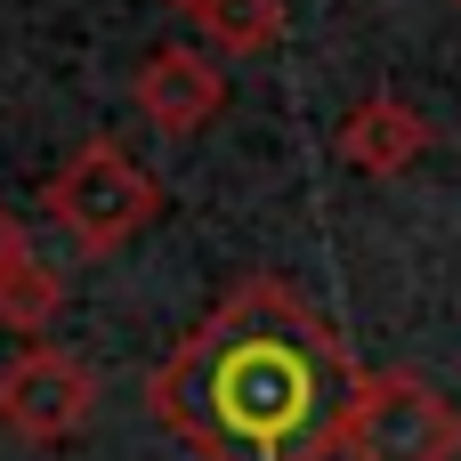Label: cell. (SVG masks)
Here are the masks:
<instances>
[{
	"mask_svg": "<svg viewBox=\"0 0 461 461\" xmlns=\"http://www.w3.org/2000/svg\"><path fill=\"white\" fill-rule=\"evenodd\" d=\"M41 211L57 219V235H73L81 259H105V251H122L130 235H146L162 219V178L122 138H81L41 178Z\"/></svg>",
	"mask_w": 461,
	"mask_h": 461,
	"instance_id": "cell-2",
	"label": "cell"
},
{
	"mask_svg": "<svg viewBox=\"0 0 461 461\" xmlns=\"http://www.w3.org/2000/svg\"><path fill=\"white\" fill-rule=\"evenodd\" d=\"M57 316H65V276H57L41 251H24L16 267H0V332H16V340H49Z\"/></svg>",
	"mask_w": 461,
	"mask_h": 461,
	"instance_id": "cell-7",
	"label": "cell"
},
{
	"mask_svg": "<svg viewBox=\"0 0 461 461\" xmlns=\"http://www.w3.org/2000/svg\"><path fill=\"white\" fill-rule=\"evenodd\" d=\"M454 8H461V0H454Z\"/></svg>",
	"mask_w": 461,
	"mask_h": 461,
	"instance_id": "cell-11",
	"label": "cell"
},
{
	"mask_svg": "<svg viewBox=\"0 0 461 461\" xmlns=\"http://www.w3.org/2000/svg\"><path fill=\"white\" fill-rule=\"evenodd\" d=\"M332 146H340L348 170H365V178H397V170H413V162L438 146V130H429V113H421L413 97L373 89V97H357V105L340 113Z\"/></svg>",
	"mask_w": 461,
	"mask_h": 461,
	"instance_id": "cell-6",
	"label": "cell"
},
{
	"mask_svg": "<svg viewBox=\"0 0 461 461\" xmlns=\"http://www.w3.org/2000/svg\"><path fill=\"white\" fill-rule=\"evenodd\" d=\"M365 365L284 276H243L154 365V421L203 461H332Z\"/></svg>",
	"mask_w": 461,
	"mask_h": 461,
	"instance_id": "cell-1",
	"label": "cell"
},
{
	"mask_svg": "<svg viewBox=\"0 0 461 461\" xmlns=\"http://www.w3.org/2000/svg\"><path fill=\"white\" fill-rule=\"evenodd\" d=\"M97 413V373L89 357L57 348V340H24L0 365V429L16 446H73Z\"/></svg>",
	"mask_w": 461,
	"mask_h": 461,
	"instance_id": "cell-4",
	"label": "cell"
},
{
	"mask_svg": "<svg viewBox=\"0 0 461 461\" xmlns=\"http://www.w3.org/2000/svg\"><path fill=\"white\" fill-rule=\"evenodd\" d=\"M162 8H186V16H194V8H203V0H162Z\"/></svg>",
	"mask_w": 461,
	"mask_h": 461,
	"instance_id": "cell-10",
	"label": "cell"
},
{
	"mask_svg": "<svg viewBox=\"0 0 461 461\" xmlns=\"http://www.w3.org/2000/svg\"><path fill=\"white\" fill-rule=\"evenodd\" d=\"M130 97H138V122H146V130H162V138H194V130L219 122V105H227V73H219L211 49H194V41H162V49H146Z\"/></svg>",
	"mask_w": 461,
	"mask_h": 461,
	"instance_id": "cell-5",
	"label": "cell"
},
{
	"mask_svg": "<svg viewBox=\"0 0 461 461\" xmlns=\"http://www.w3.org/2000/svg\"><path fill=\"white\" fill-rule=\"evenodd\" d=\"M24 251H32V235H24V219H16V211L0 203V267H16Z\"/></svg>",
	"mask_w": 461,
	"mask_h": 461,
	"instance_id": "cell-9",
	"label": "cell"
},
{
	"mask_svg": "<svg viewBox=\"0 0 461 461\" xmlns=\"http://www.w3.org/2000/svg\"><path fill=\"white\" fill-rule=\"evenodd\" d=\"M284 24H292L284 0H203V8H194V32L219 41L227 57H267V49L284 41Z\"/></svg>",
	"mask_w": 461,
	"mask_h": 461,
	"instance_id": "cell-8",
	"label": "cell"
},
{
	"mask_svg": "<svg viewBox=\"0 0 461 461\" xmlns=\"http://www.w3.org/2000/svg\"><path fill=\"white\" fill-rule=\"evenodd\" d=\"M340 461H461V405L413 365H381L348 397Z\"/></svg>",
	"mask_w": 461,
	"mask_h": 461,
	"instance_id": "cell-3",
	"label": "cell"
}]
</instances>
